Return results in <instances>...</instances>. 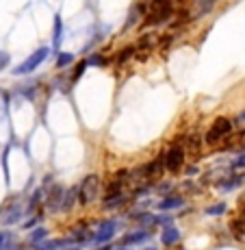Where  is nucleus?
Here are the masks:
<instances>
[{"mask_svg":"<svg viewBox=\"0 0 245 250\" xmlns=\"http://www.w3.org/2000/svg\"><path fill=\"white\" fill-rule=\"evenodd\" d=\"M226 213V205H213L206 209V215H224Z\"/></svg>","mask_w":245,"mask_h":250,"instance_id":"22","label":"nucleus"},{"mask_svg":"<svg viewBox=\"0 0 245 250\" xmlns=\"http://www.w3.org/2000/svg\"><path fill=\"white\" fill-rule=\"evenodd\" d=\"M150 237H152L150 230H146V229H137V230H132V233L124 235V237H122V246H124V248H128V246H134V244H146Z\"/></svg>","mask_w":245,"mask_h":250,"instance_id":"7","label":"nucleus"},{"mask_svg":"<svg viewBox=\"0 0 245 250\" xmlns=\"http://www.w3.org/2000/svg\"><path fill=\"white\" fill-rule=\"evenodd\" d=\"M76 196H78V187H70V189H65L61 211H72V207H74V203H76Z\"/></svg>","mask_w":245,"mask_h":250,"instance_id":"12","label":"nucleus"},{"mask_svg":"<svg viewBox=\"0 0 245 250\" xmlns=\"http://www.w3.org/2000/svg\"><path fill=\"white\" fill-rule=\"evenodd\" d=\"M195 7H198V13H195V16H204V13H208L210 9L215 7V2L213 0H202V2H198Z\"/></svg>","mask_w":245,"mask_h":250,"instance_id":"20","label":"nucleus"},{"mask_svg":"<svg viewBox=\"0 0 245 250\" xmlns=\"http://www.w3.org/2000/svg\"><path fill=\"white\" fill-rule=\"evenodd\" d=\"M48 235V230L46 229H35L31 233V244L33 246H39V244H44V237Z\"/></svg>","mask_w":245,"mask_h":250,"instance_id":"19","label":"nucleus"},{"mask_svg":"<svg viewBox=\"0 0 245 250\" xmlns=\"http://www.w3.org/2000/svg\"><path fill=\"white\" fill-rule=\"evenodd\" d=\"M243 183H245V174H230L228 179H224L219 183L217 189L222 191V194H228V191H234L237 187H241Z\"/></svg>","mask_w":245,"mask_h":250,"instance_id":"9","label":"nucleus"},{"mask_svg":"<svg viewBox=\"0 0 245 250\" xmlns=\"http://www.w3.org/2000/svg\"><path fill=\"white\" fill-rule=\"evenodd\" d=\"M195 172H198V170H195V167H189V170H187V176H193Z\"/></svg>","mask_w":245,"mask_h":250,"instance_id":"30","label":"nucleus"},{"mask_svg":"<svg viewBox=\"0 0 245 250\" xmlns=\"http://www.w3.org/2000/svg\"><path fill=\"white\" fill-rule=\"evenodd\" d=\"M16 250H24V248H22V246H18V248H16Z\"/></svg>","mask_w":245,"mask_h":250,"instance_id":"34","label":"nucleus"},{"mask_svg":"<svg viewBox=\"0 0 245 250\" xmlns=\"http://www.w3.org/2000/svg\"><path fill=\"white\" fill-rule=\"evenodd\" d=\"M117 224H119L117 220H104L102 224H98V229H95L91 242H94L95 246H104V244H109L115 237V233H117V229H119Z\"/></svg>","mask_w":245,"mask_h":250,"instance_id":"6","label":"nucleus"},{"mask_svg":"<svg viewBox=\"0 0 245 250\" xmlns=\"http://www.w3.org/2000/svg\"><path fill=\"white\" fill-rule=\"evenodd\" d=\"M143 250H156V248H152V246H150V248H143Z\"/></svg>","mask_w":245,"mask_h":250,"instance_id":"33","label":"nucleus"},{"mask_svg":"<svg viewBox=\"0 0 245 250\" xmlns=\"http://www.w3.org/2000/svg\"><path fill=\"white\" fill-rule=\"evenodd\" d=\"M154 44H156V35H154V33H146V35L141 37V42H139V46H146V48H150Z\"/></svg>","mask_w":245,"mask_h":250,"instance_id":"21","label":"nucleus"},{"mask_svg":"<svg viewBox=\"0 0 245 250\" xmlns=\"http://www.w3.org/2000/svg\"><path fill=\"white\" fill-rule=\"evenodd\" d=\"M72 250H78V248H72Z\"/></svg>","mask_w":245,"mask_h":250,"instance_id":"37","label":"nucleus"},{"mask_svg":"<svg viewBox=\"0 0 245 250\" xmlns=\"http://www.w3.org/2000/svg\"><path fill=\"white\" fill-rule=\"evenodd\" d=\"M87 68V61H83V63H78L76 65V72H74V81H78L80 79V74H83V70Z\"/></svg>","mask_w":245,"mask_h":250,"instance_id":"26","label":"nucleus"},{"mask_svg":"<svg viewBox=\"0 0 245 250\" xmlns=\"http://www.w3.org/2000/svg\"><path fill=\"white\" fill-rule=\"evenodd\" d=\"M2 242H4V235H2V233H0V246H2Z\"/></svg>","mask_w":245,"mask_h":250,"instance_id":"32","label":"nucleus"},{"mask_svg":"<svg viewBox=\"0 0 245 250\" xmlns=\"http://www.w3.org/2000/svg\"><path fill=\"white\" fill-rule=\"evenodd\" d=\"M185 148L180 146V144H174V146L167 148V152L163 155V166H165L167 172H171V174H176V172L182 170V166H185Z\"/></svg>","mask_w":245,"mask_h":250,"instance_id":"4","label":"nucleus"},{"mask_svg":"<svg viewBox=\"0 0 245 250\" xmlns=\"http://www.w3.org/2000/svg\"><path fill=\"white\" fill-rule=\"evenodd\" d=\"M9 63H11V55H9L7 50H0V72L7 68Z\"/></svg>","mask_w":245,"mask_h":250,"instance_id":"23","label":"nucleus"},{"mask_svg":"<svg viewBox=\"0 0 245 250\" xmlns=\"http://www.w3.org/2000/svg\"><path fill=\"white\" fill-rule=\"evenodd\" d=\"M126 196L124 194H117V196H111V198H104V209H117V207L126 205Z\"/></svg>","mask_w":245,"mask_h":250,"instance_id":"14","label":"nucleus"},{"mask_svg":"<svg viewBox=\"0 0 245 250\" xmlns=\"http://www.w3.org/2000/svg\"><path fill=\"white\" fill-rule=\"evenodd\" d=\"M63 196H65V189L59 187V185H55L50 191H48V207H50V211H61Z\"/></svg>","mask_w":245,"mask_h":250,"instance_id":"10","label":"nucleus"},{"mask_svg":"<svg viewBox=\"0 0 245 250\" xmlns=\"http://www.w3.org/2000/svg\"><path fill=\"white\" fill-rule=\"evenodd\" d=\"M22 218V207H11L9 213L4 215V224H16Z\"/></svg>","mask_w":245,"mask_h":250,"instance_id":"15","label":"nucleus"},{"mask_svg":"<svg viewBox=\"0 0 245 250\" xmlns=\"http://www.w3.org/2000/svg\"><path fill=\"white\" fill-rule=\"evenodd\" d=\"M117 250H128V248H117Z\"/></svg>","mask_w":245,"mask_h":250,"instance_id":"36","label":"nucleus"},{"mask_svg":"<svg viewBox=\"0 0 245 250\" xmlns=\"http://www.w3.org/2000/svg\"><path fill=\"white\" fill-rule=\"evenodd\" d=\"M178 242H180V230H178V227H174V224H167V227H163L161 244H165L167 248H171V246H176Z\"/></svg>","mask_w":245,"mask_h":250,"instance_id":"8","label":"nucleus"},{"mask_svg":"<svg viewBox=\"0 0 245 250\" xmlns=\"http://www.w3.org/2000/svg\"><path fill=\"white\" fill-rule=\"evenodd\" d=\"M234 124H239V126H245V109H243V111L237 115V120H234Z\"/></svg>","mask_w":245,"mask_h":250,"instance_id":"28","label":"nucleus"},{"mask_svg":"<svg viewBox=\"0 0 245 250\" xmlns=\"http://www.w3.org/2000/svg\"><path fill=\"white\" fill-rule=\"evenodd\" d=\"M148 191H150V187H137V191H134V196H137V198H139V196H146Z\"/></svg>","mask_w":245,"mask_h":250,"instance_id":"29","label":"nucleus"},{"mask_svg":"<svg viewBox=\"0 0 245 250\" xmlns=\"http://www.w3.org/2000/svg\"><path fill=\"white\" fill-rule=\"evenodd\" d=\"M131 57H132V48H124V50L117 55V63H124V61H128Z\"/></svg>","mask_w":245,"mask_h":250,"instance_id":"24","label":"nucleus"},{"mask_svg":"<svg viewBox=\"0 0 245 250\" xmlns=\"http://www.w3.org/2000/svg\"><path fill=\"white\" fill-rule=\"evenodd\" d=\"M37 222H39V218H37V215H35V218H31L26 224H24V229H28V230H31V229H35V224H37Z\"/></svg>","mask_w":245,"mask_h":250,"instance_id":"27","label":"nucleus"},{"mask_svg":"<svg viewBox=\"0 0 245 250\" xmlns=\"http://www.w3.org/2000/svg\"><path fill=\"white\" fill-rule=\"evenodd\" d=\"M185 205V200L180 198V196H170V198H163L161 203L156 205L158 211H174V209H180V207Z\"/></svg>","mask_w":245,"mask_h":250,"instance_id":"11","label":"nucleus"},{"mask_svg":"<svg viewBox=\"0 0 245 250\" xmlns=\"http://www.w3.org/2000/svg\"><path fill=\"white\" fill-rule=\"evenodd\" d=\"M232 167H237V170H245V155H239L237 159L232 161Z\"/></svg>","mask_w":245,"mask_h":250,"instance_id":"25","label":"nucleus"},{"mask_svg":"<svg viewBox=\"0 0 245 250\" xmlns=\"http://www.w3.org/2000/svg\"><path fill=\"white\" fill-rule=\"evenodd\" d=\"M98 250H113V246H111V244H104V246H100Z\"/></svg>","mask_w":245,"mask_h":250,"instance_id":"31","label":"nucleus"},{"mask_svg":"<svg viewBox=\"0 0 245 250\" xmlns=\"http://www.w3.org/2000/svg\"><path fill=\"white\" fill-rule=\"evenodd\" d=\"M230 229H232V233H234V237L237 239L245 237V220H234V222L230 224Z\"/></svg>","mask_w":245,"mask_h":250,"instance_id":"17","label":"nucleus"},{"mask_svg":"<svg viewBox=\"0 0 245 250\" xmlns=\"http://www.w3.org/2000/svg\"><path fill=\"white\" fill-rule=\"evenodd\" d=\"M35 250H37V248H35Z\"/></svg>","mask_w":245,"mask_h":250,"instance_id":"38","label":"nucleus"},{"mask_svg":"<svg viewBox=\"0 0 245 250\" xmlns=\"http://www.w3.org/2000/svg\"><path fill=\"white\" fill-rule=\"evenodd\" d=\"M74 63V55H70V52H59V57H57V68H67V65Z\"/></svg>","mask_w":245,"mask_h":250,"instance_id":"16","label":"nucleus"},{"mask_svg":"<svg viewBox=\"0 0 245 250\" xmlns=\"http://www.w3.org/2000/svg\"><path fill=\"white\" fill-rule=\"evenodd\" d=\"M100 187H102V181H100L98 174H87L83 179V183H80L78 187V200L83 207L91 205L95 198L100 196Z\"/></svg>","mask_w":245,"mask_h":250,"instance_id":"1","label":"nucleus"},{"mask_svg":"<svg viewBox=\"0 0 245 250\" xmlns=\"http://www.w3.org/2000/svg\"><path fill=\"white\" fill-rule=\"evenodd\" d=\"M85 61H87V65H95V68H104V65H107V59H104L100 52H94V55L87 57Z\"/></svg>","mask_w":245,"mask_h":250,"instance_id":"18","label":"nucleus"},{"mask_svg":"<svg viewBox=\"0 0 245 250\" xmlns=\"http://www.w3.org/2000/svg\"><path fill=\"white\" fill-rule=\"evenodd\" d=\"M48 55H50V48L48 46H41L37 48L35 52H31V55L26 57V61H22L20 65H18L16 70H11L16 76H24V74H31V72H35L37 68H39L41 63L48 59Z\"/></svg>","mask_w":245,"mask_h":250,"instance_id":"3","label":"nucleus"},{"mask_svg":"<svg viewBox=\"0 0 245 250\" xmlns=\"http://www.w3.org/2000/svg\"><path fill=\"white\" fill-rule=\"evenodd\" d=\"M232 128H234V122L232 120H228V118H217L213 124L208 126V131H206V135H204V142L208 144V146H215V144H219L222 139H226L232 133Z\"/></svg>","mask_w":245,"mask_h":250,"instance_id":"2","label":"nucleus"},{"mask_svg":"<svg viewBox=\"0 0 245 250\" xmlns=\"http://www.w3.org/2000/svg\"><path fill=\"white\" fill-rule=\"evenodd\" d=\"M243 215H245V205H243Z\"/></svg>","mask_w":245,"mask_h":250,"instance_id":"35","label":"nucleus"},{"mask_svg":"<svg viewBox=\"0 0 245 250\" xmlns=\"http://www.w3.org/2000/svg\"><path fill=\"white\" fill-rule=\"evenodd\" d=\"M174 4L167 0H156L150 4V13H148V24H163L167 22V18H171Z\"/></svg>","mask_w":245,"mask_h":250,"instance_id":"5","label":"nucleus"},{"mask_svg":"<svg viewBox=\"0 0 245 250\" xmlns=\"http://www.w3.org/2000/svg\"><path fill=\"white\" fill-rule=\"evenodd\" d=\"M61 42H63V20H61V16L57 13L55 16V37H52V44H55V48H59Z\"/></svg>","mask_w":245,"mask_h":250,"instance_id":"13","label":"nucleus"}]
</instances>
